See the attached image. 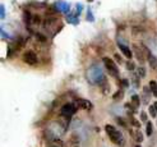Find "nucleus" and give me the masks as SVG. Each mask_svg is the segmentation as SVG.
I'll return each instance as SVG.
<instances>
[{
	"mask_svg": "<svg viewBox=\"0 0 157 147\" xmlns=\"http://www.w3.org/2000/svg\"><path fill=\"white\" fill-rule=\"evenodd\" d=\"M153 106H155V109H156V110H157V101H156V102H155V104H153Z\"/></svg>",
	"mask_w": 157,
	"mask_h": 147,
	"instance_id": "obj_26",
	"label": "nucleus"
},
{
	"mask_svg": "<svg viewBox=\"0 0 157 147\" xmlns=\"http://www.w3.org/2000/svg\"><path fill=\"white\" fill-rule=\"evenodd\" d=\"M4 15H5V12H4V7L1 5V18H4Z\"/></svg>",
	"mask_w": 157,
	"mask_h": 147,
	"instance_id": "obj_23",
	"label": "nucleus"
},
{
	"mask_svg": "<svg viewBox=\"0 0 157 147\" xmlns=\"http://www.w3.org/2000/svg\"><path fill=\"white\" fill-rule=\"evenodd\" d=\"M70 143L72 145H78L79 143V137L75 136V135H73V136L70 137Z\"/></svg>",
	"mask_w": 157,
	"mask_h": 147,
	"instance_id": "obj_14",
	"label": "nucleus"
},
{
	"mask_svg": "<svg viewBox=\"0 0 157 147\" xmlns=\"http://www.w3.org/2000/svg\"><path fill=\"white\" fill-rule=\"evenodd\" d=\"M148 86H150V88H151V91H152V93H153V96L157 97V82H156V81H151Z\"/></svg>",
	"mask_w": 157,
	"mask_h": 147,
	"instance_id": "obj_12",
	"label": "nucleus"
},
{
	"mask_svg": "<svg viewBox=\"0 0 157 147\" xmlns=\"http://www.w3.org/2000/svg\"><path fill=\"white\" fill-rule=\"evenodd\" d=\"M49 147H60V146H59V145H55V143H51Z\"/></svg>",
	"mask_w": 157,
	"mask_h": 147,
	"instance_id": "obj_25",
	"label": "nucleus"
},
{
	"mask_svg": "<svg viewBox=\"0 0 157 147\" xmlns=\"http://www.w3.org/2000/svg\"><path fill=\"white\" fill-rule=\"evenodd\" d=\"M102 62H104L105 68L107 69V72L110 73V76H112V77H115V78H118V77H119V69H118V65L115 64V62H114L112 59L107 58V57H105L102 59Z\"/></svg>",
	"mask_w": 157,
	"mask_h": 147,
	"instance_id": "obj_2",
	"label": "nucleus"
},
{
	"mask_svg": "<svg viewBox=\"0 0 157 147\" xmlns=\"http://www.w3.org/2000/svg\"><path fill=\"white\" fill-rule=\"evenodd\" d=\"M22 59H23L24 63L28 64V65H36V64L39 63V58H37V55L33 53V51H31V50L26 51V53L23 54Z\"/></svg>",
	"mask_w": 157,
	"mask_h": 147,
	"instance_id": "obj_3",
	"label": "nucleus"
},
{
	"mask_svg": "<svg viewBox=\"0 0 157 147\" xmlns=\"http://www.w3.org/2000/svg\"><path fill=\"white\" fill-rule=\"evenodd\" d=\"M37 40H40V41H42V42H45V41H46V37H45V36H42V35H39V33H37Z\"/></svg>",
	"mask_w": 157,
	"mask_h": 147,
	"instance_id": "obj_20",
	"label": "nucleus"
},
{
	"mask_svg": "<svg viewBox=\"0 0 157 147\" xmlns=\"http://www.w3.org/2000/svg\"><path fill=\"white\" fill-rule=\"evenodd\" d=\"M78 105H79V107H82V109H84V110L93 109L92 102L88 101V100H84V98H79V100H78Z\"/></svg>",
	"mask_w": 157,
	"mask_h": 147,
	"instance_id": "obj_7",
	"label": "nucleus"
},
{
	"mask_svg": "<svg viewBox=\"0 0 157 147\" xmlns=\"http://www.w3.org/2000/svg\"><path fill=\"white\" fill-rule=\"evenodd\" d=\"M133 47H134V54H135V57H137V59L141 63H143L144 58H146V57H144V53H143L144 50H141V47H138L137 45H133Z\"/></svg>",
	"mask_w": 157,
	"mask_h": 147,
	"instance_id": "obj_8",
	"label": "nucleus"
},
{
	"mask_svg": "<svg viewBox=\"0 0 157 147\" xmlns=\"http://www.w3.org/2000/svg\"><path fill=\"white\" fill-rule=\"evenodd\" d=\"M135 147H141V146H139V145H137V146H135Z\"/></svg>",
	"mask_w": 157,
	"mask_h": 147,
	"instance_id": "obj_27",
	"label": "nucleus"
},
{
	"mask_svg": "<svg viewBox=\"0 0 157 147\" xmlns=\"http://www.w3.org/2000/svg\"><path fill=\"white\" fill-rule=\"evenodd\" d=\"M116 122L121 125V127H126V123L124 122V119H121V118H116Z\"/></svg>",
	"mask_w": 157,
	"mask_h": 147,
	"instance_id": "obj_19",
	"label": "nucleus"
},
{
	"mask_svg": "<svg viewBox=\"0 0 157 147\" xmlns=\"http://www.w3.org/2000/svg\"><path fill=\"white\" fill-rule=\"evenodd\" d=\"M141 118H142V122H147V115H146V113H141Z\"/></svg>",
	"mask_w": 157,
	"mask_h": 147,
	"instance_id": "obj_22",
	"label": "nucleus"
},
{
	"mask_svg": "<svg viewBox=\"0 0 157 147\" xmlns=\"http://www.w3.org/2000/svg\"><path fill=\"white\" fill-rule=\"evenodd\" d=\"M88 19L93 21V18H92V13H91V12H88Z\"/></svg>",
	"mask_w": 157,
	"mask_h": 147,
	"instance_id": "obj_24",
	"label": "nucleus"
},
{
	"mask_svg": "<svg viewBox=\"0 0 157 147\" xmlns=\"http://www.w3.org/2000/svg\"><path fill=\"white\" fill-rule=\"evenodd\" d=\"M123 97H124V91H123L121 88H120V90H118L116 92L114 93V96H112V98H114V100H115V101H119V100H121Z\"/></svg>",
	"mask_w": 157,
	"mask_h": 147,
	"instance_id": "obj_11",
	"label": "nucleus"
},
{
	"mask_svg": "<svg viewBox=\"0 0 157 147\" xmlns=\"http://www.w3.org/2000/svg\"><path fill=\"white\" fill-rule=\"evenodd\" d=\"M142 47H143V50H144V53H146V55H147V59H148V63H150V65H151V68L153 69V71H157V58L155 57L153 54L150 51V49H148L147 46H144V45H142Z\"/></svg>",
	"mask_w": 157,
	"mask_h": 147,
	"instance_id": "obj_5",
	"label": "nucleus"
},
{
	"mask_svg": "<svg viewBox=\"0 0 157 147\" xmlns=\"http://www.w3.org/2000/svg\"><path fill=\"white\" fill-rule=\"evenodd\" d=\"M131 136H133V138L135 140V142H138V143H142L143 141V135L141 133V131H130Z\"/></svg>",
	"mask_w": 157,
	"mask_h": 147,
	"instance_id": "obj_9",
	"label": "nucleus"
},
{
	"mask_svg": "<svg viewBox=\"0 0 157 147\" xmlns=\"http://www.w3.org/2000/svg\"><path fill=\"white\" fill-rule=\"evenodd\" d=\"M114 58H115L116 60H118V63H123V59H121V57H120V55H119V54H115V55H114Z\"/></svg>",
	"mask_w": 157,
	"mask_h": 147,
	"instance_id": "obj_21",
	"label": "nucleus"
},
{
	"mask_svg": "<svg viewBox=\"0 0 157 147\" xmlns=\"http://www.w3.org/2000/svg\"><path fill=\"white\" fill-rule=\"evenodd\" d=\"M138 77H146V69H144L143 67H139L138 68Z\"/></svg>",
	"mask_w": 157,
	"mask_h": 147,
	"instance_id": "obj_18",
	"label": "nucleus"
},
{
	"mask_svg": "<svg viewBox=\"0 0 157 147\" xmlns=\"http://www.w3.org/2000/svg\"><path fill=\"white\" fill-rule=\"evenodd\" d=\"M148 110H150L151 116H153V118H156V115H157V110L155 109V106H153V105H151L150 107H148Z\"/></svg>",
	"mask_w": 157,
	"mask_h": 147,
	"instance_id": "obj_17",
	"label": "nucleus"
},
{
	"mask_svg": "<svg viewBox=\"0 0 157 147\" xmlns=\"http://www.w3.org/2000/svg\"><path fill=\"white\" fill-rule=\"evenodd\" d=\"M131 105H133L135 109H137V107L141 105V98H139V96H137V95H133V96H131Z\"/></svg>",
	"mask_w": 157,
	"mask_h": 147,
	"instance_id": "obj_10",
	"label": "nucleus"
},
{
	"mask_svg": "<svg viewBox=\"0 0 157 147\" xmlns=\"http://www.w3.org/2000/svg\"><path fill=\"white\" fill-rule=\"evenodd\" d=\"M105 131H106V133H107V136H109L110 140H111L112 143H115V145L120 146V147L125 146V140H124V137H123V133L120 131H118L114 125L106 124Z\"/></svg>",
	"mask_w": 157,
	"mask_h": 147,
	"instance_id": "obj_1",
	"label": "nucleus"
},
{
	"mask_svg": "<svg viewBox=\"0 0 157 147\" xmlns=\"http://www.w3.org/2000/svg\"><path fill=\"white\" fill-rule=\"evenodd\" d=\"M130 123L133 124L134 127H137V128H139V127H141V123H139L138 120H137V119L134 118V116H130Z\"/></svg>",
	"mask_w": 157,
	"mask_h": 147,
	"instance_id": "obj_16",
	"label": "nucleus"
},
{
	"mask_svg": "<svg viewBox=\"0 0 157 147\" xmlns=\"http://www.w3.org/2000/svg\"><path fill=\"white\" fill-rule=\"evenodd\" d=\"M118 46H119V49H120L121 53L125 55V58L130 60L131 57H133V53H131V50L129 49V46L125 45V44H123V42H120V41H118Z\"/></svg>",
	"mask_w": 157,
	"mask_h": 147,
	"instance_id": "obj_6",
	"label": "nucleus"
},
{
	"mask_svg": "<svg viewBox=\"0 0 157 147\" xmlns=\"http://www.w3.org/2000/svg\"><path fill=\"white\" fill-rule=\"evenodd\" d=\"M134 68H135V64L131 62V60H128V62H126V69H128V71H134Z\"/></svg>",
	"mask_w": 157,
	"mask_h": 147,
	"instance_id": "obj_15",
	"label": "nucleus"
},
{
	"mask_svg": "<svg viewBox=\"0 0 157 147\" xmlns=\"http://www.w3.org/2000/svg\"><path fill=\"white\" fill-rule=\"evenodd\" d=\"M153 133V127H152V123L151 122H147V127H146V135L147 136H150Z\"/></svg>",
	"mask_w": 157,
	"mask_h": 147,
	"instance_id": "obj_13",
	"label": "nucleus"
},
{
	"mask_svg": "<svg viewBox=\"0 0 157 147\" xmlns=\"http://www.w3.org/2000/svg\"><path fill=\"white\" fill-rule=\"evenodd\" d=\"M75 111H77V107H75L73 104H70V102H68L65 104V105H63L61 106V109H60V114L63 116H65V118L69 119L72 115H73Z\"/></svg>",
	"mask_w": 157,
	"mask_h": 147,
	"instance_id": "obj_4",
	"label": "nucleus"
}]
</instances>
